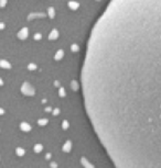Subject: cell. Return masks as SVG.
Instances as JSON below:
<instances>
[{
  "instance_id": "10",
  "label": "cell",
  "mask_w": 161,
  "mask_h": 168,
  "mask_svg": "<svg viewBox=\"0 0 161 168\" xmlns=\"http://www.w3.org/2000/svg\"><path fill=\"white\" fill-rule=\"evenodd\" d=\"M6 3H7V0H0V7L1 8H3V7L6 6Z\"/></svg>"
},
{
  "instance_id": "7",
  "label": "cell",
  "mask_w": 161,
  "mask_h": 168,
  "mask_svg": "<svg viewBox=\"0 0 161 168\" xmlns=\"http://www.w3.org/2000/svg\"><path fill=\"white\" fill-rule=\"evenodd\" d=\"M0 66H2V67H10L9 63L6 62V60H0Z\"/></svg>"
},
{
  "instance_id": "1",
  "label": "cell",
  "mask_w": 161,
  "mask_h": 168,
  "mask_svg": "<svg viewBox=\"0 0 161 168\" xmlns=\"http://www.w3.org/2000/svg\"><path fill=\"white\" fill-rule=\"evenodd\" d=\"M82 88L116 168H161V0H110L87 43Z\"/></svg>"
},
{
  "instance_id": "2",
  "label": "cell",
  "mask_w": 161,
  "mask_h": 168,
  "mask_svg": "<svg viewBox=\"0 0 161 168\" xmlns=\"http://www.w3.org/2000/svg\"><path fill=\"white\" fill-rule=\"evenodd\" d=\"M29 35V30L27 28H22L20 31L18 32V37L20 39V40H26L27 37Z\"/></svg>"
},
{
  "instance_id": "12",
  "label": "cell",
  "mask_w": 161,
  "mask_h": 168,
  "mask_svg": "<svg viewBox=\"0 0 161 168\" xmlns=\"http://www.w3.org/2000/svg\"><path fill=\"white\" fill-rule=\"evenodd\" d=\"M5 29V23H0V30H3Z\"/></svg>"
},
{
  "instance_id": "11",
  "label": "cell",
  "mask_w": 161,
  "mask_h": 168,
  "mask_svg": "<svg viewBox=\"0 0 161 168\" xmlns=\"http://www.w3.org/2000/svg\"><path fill=\"white\" fill-rule=\"evenodd\" d=\"M72 51H74V52L78 51V46L76 45V44H73V45H72Z\"/></svg>"
},
{
  "instance_id": "9",
  "label": "cell",
  "mask_w": 161,
  "mask_h": 168,
  "mask_svg": "<svg viewBox=\"0 0 161 168\" xmlns=\"http://www.w3.org/2000/svg\"><path fill=\"white\" fill-rule=\"evenodd\" d=\"M32 17H34V18H38V17H44V14L43 13H41V14H31V15H29V19Z\"/></svg>"
},
{
  "instance_id": "3",
  "label": "cell",
  "mask_w": 161,
  "mask_h": 168,
  "mask_svg": "<svg viewBox=\"0 0 161 168\" xmlns=\"http://www.w3.org/2000/svg\"><path fill=\"white\" fill-rule=\"evenodd\" d=\"M59 37V31L58 30H52V32L49 34V39L50 40H56Z\"/></svg>"
},
{
  "instance_id": "8",
  "label": "cell",
  "mask_w": 161,
  "mask_h": 168,
  "mask_svg": "<svg viewBox=\"0 0 161 168\" xmlns=\"http://www.w3.org/2000/svg\"><path fill=\"white\" fill-rule=\"evenodd\" d=\"M41 37H42V35H41V33H37V34H34V36H33V39L37 41L41 40Z\"/></svg>"
},
{
  "instance_id": "4",
  "label": "cell",
  "mask_w": 161,
  "mask_h": 168,
  "mask_svg": "<svg viewBox=\"0 0 161 168\" xmlns=\"http://www.w3.org/2000/svg\"><path fill=\"white\" fill-rule=\"evenodd\" d=\"M69 7H70V9H72V10H76V9L80 7V5H78V2H76V1H70L69 3Z\"/></svg>"
},
{
  "instance_id": "5",
  "label": "cell",
  "mask_w": 161,
  "mask_h": 168,
  "mask_svg": "<svg viewBox=\"0 0 161 168\" xmlns=\"http://www.w3.org/2000/svg\"><path fill=\"white\" fill-rule=\"evenodd\" d=\"M48 11H49V17L51 18V19H53V18L55 17V10H54V8H51V7H50V8L48 9Z\"/></svg>"
},
{
  "instance_id": "6",
  "label": "cell",
  "mask_w": 161,
  "mask_h": 168,
  "mask_svg": "<svg viewBox=\"0 0 161 168\" xmlns=\"http://www.w3.org/2000/svg\"><path fill=\"white\" fill-rule=\"evenodd\" d=\"M63 54H64V52L63 51H58V53H56V55H55V59H60V58H62L63 57Z\"/></svg>"
}]
</instances>
